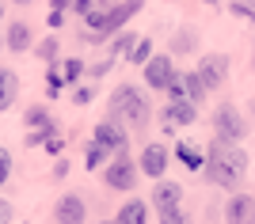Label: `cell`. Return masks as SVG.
<instances>
[{"label": "cell", "instance_id": "obj_1", "mask_svg": "<svg viewBox=\"0 0 255 224\" xmlns=\"http://www.w3.org/2000/svg\"><path fill=\"white\" fill-rule=\"evenodd\" d=\"M202 175L213 186H221V190H236L248 175V152L240 145H233V141L213 137L210 149H206V171Z\"/></svg>", "mask_w": 255, "mask_h": 224}, {"label": "cell", "instance_id": "obj_2", "mask_svg": "<svg viewBox=\"0 0 255 224\" xmlns=\"http://www.w3.org/2000/svg\"><path fill=\"white\" fill-rule=\"evenodd\" d=\"M107 114L118 118L126 129L145 133V126L152 122V103H149V95L137 91L133 84H118L115 91H111V99H107Z\"/></svg>", "mask_w": 255, "mask_h": 224}, {"label": "cell", "instance_id": "obj_3", "mask_svg": "<svg viewBox=\"0 0 255 224\" xmlns=\"http://www.w3.org/2000/svg\"><path fill=\"white\" fill-rule=\"evenodd\" d=\"M137 175H141V167L129 160V152H126V149L115 152V160L103 167V182L111 186V190H122V194L137 186Z\"/></svg>", "mask_w": 255, "mask_h": 224}, {"label": "cell", "instance_id": "obj_4", "mask_svg": "<svg viewBox=\"0 0 255 224\" xmlns=\"http://www.w3.org/2000/svg\"><path fill=\"white\" fill-rule=\"evenodd\" d=\"M213 133H217L221 141L240 145V141L248 137V122H244V114H240L233 103H221V107L213 110Z\"/></svg>", "mask_w": 255, "mask_h": 224}, {"label": "cell", "instance_id": "obj_5", "mask_svg": "<svg viewBox=\"0 0 255 224\" xmlns=\"http://www.w3.org/2000/svg\"><path fill=\"white\" fill-rule=\"evenodd\" d=\"M145 73V87H152V91H168V84L175 80V61H171V54H152L149 65L141 69Z\"/></svg>", "mask_w": 255, "mask_h": 224}, {"label": "cell", "instance_id": "obj_6", "mask_svg": "<svg viewBox=\"0 0 255 224\" xmlns=\"http://www.w3.org/2000/svg\"><path fill=\"white\" fill-rule=\"evenodd\" d=\"M198 80L206 84V91H217V87H225V80H229V57L225 54H206L198 57Z\"/></svg>", "mask_w": 255, "mask_h": 224}, {"label": "cell", "instance_id": "obj_7", "mask_svg": "<svg viewBox=\"0 0 255 224\" xmlns=\"http://www.w3.org/2000/svg\"><path fill=\"white\" fill-rule=\"evenodd\" d=\"M92 141H96V145H107V149L111 152H122L129 145V129L122 126V122H118V118H99L96 122V133H92Z\"/></svg>", "mask_w": 255, "mask_h": 224}, {"label": "cell", "instance_id": "obj_8", "mask_svg": "<svg viewBox=\"0 0 255 224\" xmlns=\"http://www.w3.org/2000/svg\"><path fill=\"white\" fill-rule=\"evenodd\" d=\"M149 202H152V209H156L160 217H164V213H175V209H183V186L175 179H156Z\"/></svg>", "mask_w": 255, "mask_h": 224}, {"label": "cell", "instance_id": "obj_9", "mask_svg": "<svg viewBox=\"0 0 255 224\" xmlns=\"http://www.w3.org/2000/svg\"><path fill=\"white\" fill-rule=\"evenodd\" d=\"M168 163H171L168 145L152 141V145H145V149H141V160H137L141 175H149V179H164V175H168Z\"/></svg>", "mask_w": 255, "mask_h": 224}, {"label": "cell", "instance_id": "obj_10", "mask_svg": "<svg viewBox=\"0 0 255 224\" xmlns=\"http://www.w3.org/2000/svg\"><path fill=\"white\" fill-rule=\"evenodd\" d=\"M88 205L80 194H61L57 205H53V224H84Z\"/></svg>", "mask_w": 255, "mask_h": 224}, {"label": "cell", "instance_id": "obj_11", "mask_svg": "<svg viewBox=\"0 0 255 224\" xmlns=\"http://www.w3.org/2000/svg\"><path fill=\"white\" fill-rule=\"evenodd\" d=\"M171 160H179L183 167L191 171V175H198V171H206V149H198L194 141H175Z\"/></svg>", "mask_w": 255, "mask_h": 224}, {"label": "cell", "instance_id": "obj_12", "mask_svg": "<svg viewBox=\"0 0 255 224\" xmlns=\"http://www.w3.org/2000/svg\"><path fill=\"white\" fill-rule=\"evenodd\" d=\"M191 122H198V107L194 103H168V107L160 110V126H191Z\"/></svg>", "mask_w": 255, "mask_h": 224}, {"label": "cell", "instance_id": "obj_13", "mask_svg": "<svg viewBox=\"0 0 255 224\" xmlns=\"http://www.w3.org/2000/svg\"><path fill=\"white\" fill-rule=\"evenodd\" d=\"M252 205H255L252 194H233L225 202V224H252Z\"/></svg>", "mask_w": 255, "mask_h": 224}, {"label": "cell", "instance_id": "obj_14", "mask_svg": "<svg viewBox=\"0 0 255 224\" xmlns=\"http://www.w3.org/2000/svg\"><path fill=\"white\" fill-rule=\"evenodd\" d=\"M4 50H11V54H27L31 50V27L23 19H15L8 27V34H4Z\"/></svg>", "mask_w": 255, "mask_h": 224}, {"label": "cell", "instance_id": "obj_15", "mask_svg": "<svg viewBox=\"0 0 255 224\" xmlns=\"http://www.w3.org/2000/svg\"><path fill=\"white\" fill-rule=\"evenodd\" d=\"M115 224H149V205L137 202V198L122 202V209L115 213Z\"/></svg>", "mask_w": 255, "mask_h": 224}, {"label": "cell", "instance_id": "obj_16", "mask_svg": "<svg viewBox=\"0 0 255 224\" xmlns=\"http://www.w3.org/2000/svg\"><path fill=\"white\" fill-rule=\"evenodd\" d=\"M15 95H19V76L0 65V110H8L15 103Z\"/></svg>", "mask_w": 255, "mask_h": 224}, {"label": "cell", "instance_id": "obj_17", "mask_svg": "<svg viewBox=\"0 0 255 224\" xmlns=\"http://www.w3.org/2000/svg\"><path fill=\"white\" fill-rule=\"evenodd\" d=\"M194 42H198V31L194 27H179V31L171 34V42H168V54L171 57H179V54H191Z\"/></svg>", "mask_w": 255, "mask_h": 224}, {"label": "cell", "instance_id": "obj_18", "mask_svg": "<svg viewBox=\"0 0 255 224\" xmlns=\"http://www.w3.org/2000/svg\"><path fill=\"white\" fill-rule=\"evenodd\" d=\"M179 84H183L187 103H194V107H198V103H206V95H210V91H206V84L198 80V73H179Z\"/></svg>", "mask_w": 255, "mask_h": 224}, {"label": "cell", "instance_id": "obj_19", "mask_svg": "<svg viewBox=\"0 0 255 224\" xmlns=\"http://www.w3.org/2000/svg\"><path fill=\"white\" fill-rule=\"evenodd\" d=\"M111 156H115V152L107 149V145L88 141V149H84V167H88V171H103L107 163H111Z\"/></svg>", "mask_w": 255, "mask_h": 224}, {"label": "cell", "instance_id": "obj_20", "mask_svg": "<svg viewBox=\"0 0 255 224\" xmlns=\"http://www.w3.org/2000/svg\"><path fill=\"white\" fill-rule=\"evenodd\" d=\"M23 122H27V126H31V129H50V137H53V133H57V122H53V118H50V110H46L42 103H34V107L27 110V114H23Z\"/></svg>", "mask_w": 255, "mask_h": 224}, {"label": "cell", "instance_id": "obj_21", "mask_svg": "<svg viewBox=\"0 0 255 224\" xmlns=\"http://www.w3.org/2000/svg\"><path fill=\"white\" fill-rule=\"evenodd\" d=\"M57 65H61V80H65V84H73V87L80 84V76H84V69H88L80 57H65V61H57Z\"/></svg>", "mask_w": 255, "mask_h": 224}, {"label": "cell", "instance_id": "obj_22", "mask_svg": "<svg viewBox=\"0 0 255 224\" xmlns=\"http://www.w3.org/2000/svg\"><path fill=\"white\" fill-rule=\"evenodd\" d=\"M149 57H152V38H137V42L129 46L126 61H129V65H141V69H145V65H149Z\"/></svg>", "mask_w": 255, "mask_h": 224}, {"label": "cell", "instance_id": "obj_23", "mask_svg": "<svg viewBox=\"0 0 255 224\" xmlns=\"http://www.w3.org/2000/svg\"><path fill=\"white\" fill-rule=\"evenodd\" d=\"M57 50H61V38H57V34H50L46 42L34 46V57H38V61H46V65H57Z\"/></svg>", "mask_w": 255, "mask_h": 224}, {"label": "cell", "instance_id": "obj_24", "mask_svg": "<svg viewBox=\"0 0 255 224\" xmlns=\"http://www.w3.org/2000/svg\"><path fill=\"white\" fill-rule=\"evenodd\" d=\"M133 42H137V38H133V34H126V31H122V34H115L111 57H126V54H129V46H133Z\"/></svg>", "mask_w": 255, "mask_h": 224}, {"label": "cell", "instance_id": "obj_25", "mask_svg": "<svg viewBox=\"0 0 255 224\" xmlns=\"http://www.w3.org/2000/svg\"><path fill=\"white\" fill-rule=\"evenodd\" d=\"M229 11L240 15V19H248V23H255V8L248 4V0H229Z\"/></svg>", "mask_w": 255, "mask_h": 224}, {"label": "cell", "instance_id": "obj_26", "mask_svg": "<svg viewBox=\"0 0 255 224\" xmlns=\"http://www.w3.org/2000/svg\"><path fill=\"white\" fill-rule=\"evenodd\" d=\"M92 99H96V87H92V84H76V87H73V103H80V107H88Z\"/></svg>", "mask_w": 255, "mask_h": 224}, {"label": "cell", "instance_id": "obj_27", "mask_svg": "<svg viewBox=\"0 0 255 224\" xmlns=\"http://www.w3.org/2000/svg\"><path fill=\"white\" fill-rule=\"evenodd\" d=\"M160 224H191V213H187V209H175V213H164V217H160Z\"/></svg>", "mask_w": 255, "mask_h": 224}, {"label": "cell", "instance_id": "obj_28", "mask_svg": "<svg viewBox=\"0 0 255 224\" xmlns=\"http://www.w3.org/2000/svg\"><path fill=\"white\" fill-rule=\"evenodd\" d=\"M8 175H11V152H8V149H0V186L8 182Z\"/></svg>", "mask_w": 255, "mask_h": 224}, {"label": "cell", "instance_id": "obj_29", "mask_svg": "<svg viewBox=\"0 0 255 224\" xmlns=\"http://www.w3.org/2000/svg\"><path fill=\"white\" fill-rule=\"evenodd\" d=\"M111 61H115V57H107V61H96L92 69H88V76H92V80H103V76L111 73Z\"/></svg>", "mask_w": 255, "mask_h": 224}, {"label": "cell", "instance_id": "obj_30", "mask_svg": "<svg viewBox=\"0 0 255 224\" xmlns=\"http://www.w3.org/2000/svg\"><path fill=\"white\" fill-rule=\"evenodd\" d=\"M92 8H96V0H73V11L80 15V19H84V15H88Z\"/></svg>", "mask_w": 255, "mask_h": 224}, {"label": "cell", "instance_id": "obj_31", "mask_svg": "<svg viewBox=\"0 0 255 224\" xmlns=\"http://www.w3.org/2000/svg\"><path fill=\"white\" fill-rule=\"evenodd\" d=\"M61 149H65V141H61V137H50V141H46V152H53V156H57Z\"/></svg>", "mask_w": 255, "mask_h": 224}, {"label": "cell", "instance_id": "obj_32", "mask_svg": "<svg viewBox=\"0 0 255 224\" xmlns=\"http://www.w3.org/2000/svg\"><path fill=\"white\" fill-rule=\"evenodd\" d=\"M0 224H11V205L0 198Z\"/></svg>", "mask_w": 255, "mask_h": 224}, {"label": "cell", "instance_id": "obj_33", "mask_svg": "<svg viewBox=\"0 0 255 224\" xmlns=\"http://www.w3.org/2000/svg\"><path fill=\"white\" fill-rule=\"evenodd\" d=\"M65 175H69V163L61 160V163H57V167H53V179H65Z\"/></svg>", "mask_w": 255, "mask_h": 224}, {"label": "cell", "instance_id": "obj_34", "mask_svg": "<svg viewBox=\"0 0 255 224\" xmlns=\"http://www.w3.org/2000/svg\"><path fill=\"white\" fill-rule=\"evenodd\" d=\"M65 23V11H50V27H61Z\"/></svg>", "mask_w": 255, "mask_h": 224}, {"label": "cell", "instance_id": "obj_35", "mask_svg": "<svg viewBox=\"0 0 255 224\" xmlns=\"http://www.w3.org/2000/svg\"><path fill=\"white\" fill-rule=\"evenodd\" d=\"M11 4H19V8H27V4H31V0H11Z\"/></svg>", "mask_w": 255, "mask_h": 224}, {"label": "cell", "instance_id": "obj_36", "mask_svg": "<svg viewBox=\"0 0 255 224\" xmlns=\"http://www.w3.org/2000/svg\"><path fill=\"white\" fill-rule=\"evenodd\" d=\"M252 118H255V99H252Z\"/></svg>", "mask_w": 255, "mask_h": 224}, {"label": "cell", "instance_id": "obj_37", "mask_svg": "<svg viewBox=\"0 0 255 224\" xmlns=\"http://www.w3.org/2000/svg\"><path fill=\"white\" fill-rule=\"evenodd\" d=\"M252 224H255V205H252Z\"/></svg>", "mask_w": 255, "mask_h": 224}, {"label": "cell", "instance_id": "obj_38", "mask_svg": "<svg viewBox=\"0 0 255 224\" xmlns=\"http://www.w3.org/2000/svg\"><path fill=\"white\" fill-rule=\"evenodd\" d=\"M206 4H221V0H206Z\"/></svg>", "mask_w": 255, "mask_h": 224}, {"label": "cell", "instance_id": "obj_39", "mask_svg": "<svg viewBox=\"0 0 255 224\" xmlns=\"http://www.w3.org/2000/svg\"><path fill=\"white\" fill-rule=\"evenodd\" d=\"M0 15H4V4H0Z\"/></svg>", "mask_w": 255, "mask_h": 224}, {"label": "cell", "instance_id": "obj_40", "mask_svg": "<svg viewBox=\"0 0 255 224\" xmlns=\"http://www.w3.org/2000/svg\"><path fill=\"white\" fill-rule=\"evenodd\" d=\"M103 224H115V221H103Z\"/></svg>", "mask_w": 255, "mask_h": 224}]
</instances>
